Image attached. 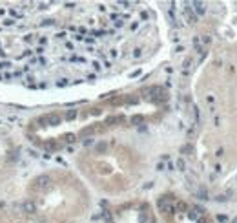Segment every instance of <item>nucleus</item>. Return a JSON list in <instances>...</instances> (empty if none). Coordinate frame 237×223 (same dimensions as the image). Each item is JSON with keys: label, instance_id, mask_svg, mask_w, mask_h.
<instances>
[{"label": "nucleus", "instance_id": "1", "mask_svg": "<svg viewBox=\"0 0 237 223\" xmlns=\"http://www.w3.org/2000/svg\"><path fill=\"white\" fill-rule=\"evenodd\" d=\"M49 183H51L49 176H39V178L35 179V187H37V188H48Z\"/></svg>", "mask_w": 237, "mask_h": 223}, {"label": "nucleus", "instance_id": "2", "mask_svg": "<svg viewBox=\"0 0 237 223\" xmlns=\"http://www.w3.org/2000/svg\"><path fill=\"white\" fill-rule=\"evenodd\" d=\"M22 212H26V214H33V212H35V203L31 201V199L24 201L22 203Z\"/></svg>", "mask_w": 237, "mask_h": 223}, {"label": "nucleus", "instance_id": "3", "mask_svg": "<svg viewBox=\"0 0 237 223\" xmlns=\"http://www.w3.org/2000/svg\"><path fill=\"white\" fill-rule=\"evenodd\" d=\"M46 121L51 122V124H59V122H60V117H59V115H55V114H51V115H48V117H46Z\"/></svg>", "mask_w": 237, "mask_h": 223}, {"label": "nucleus", "instance_id": "4", "mask_svg": "<svg viewBox=\"0 0 237 223\" xmlns=\"http://www.w3.org/2000/svg\"><path fill=\"white\" fill-rule=\"evenodd\" d=\"M193 6H195V9H197V13H202V11H204V4H201V2H195Z\"/></svg>", "mask_w": 237, "mask_h": 223}, {"label": "nucleus", "instance_id": "5", "mask_svg": "<svg viewBox=\"0 0 237 223\" xmlns=\"http://www.w3.org/2000/svg\"><path fill=\"white\" fill-rule=\"evenodd\" d=\"M199 196H201L202 199H208V198H206V188H201V190H199Z\"/></svg>", "mask_w": 237, "mask_h": 223}, {"label": "nucleus", "instance_id": "6", "mask_svg": "<svg viewBox=\"0 0 237 223\" xmlns=\"http://www.w3.org/2000/svg\"><path fill=\"white\" fill-rule=\"evenodd\" d=\"M177 166L181 168V170H184V159H179V161H177Z\"/></svg>", "mask_w": 237, "mask_h": 223}, {"label": "nucleus", "instance_id": "7", "mask_svg": "<svg viewBox=\"0 0 237 223\" xmlns=\"http://www.w3.org/2000/svg\"><path fill=\"white\" fill-rule=\"evenodd\" d=\"M75 115H77V114H75V112H68V115H66V117H68V119H73V117H75Z\"/></svg>", "mask_w": 237, "mask_h": 223}, {"label": "nucleus", "instance_id": "8", "mask_svg": "<svg viewBox=\"0 0 237 223\" xmlns=\"http://www.w3.org/2000/svg\"><path fill=\"white\" fill-rule=\"evenodd\" d=\"M232 223H237V218H234V220H232Z\"/></svg>", "mask_w": 237, "mask_h": 223}]
</instances>
